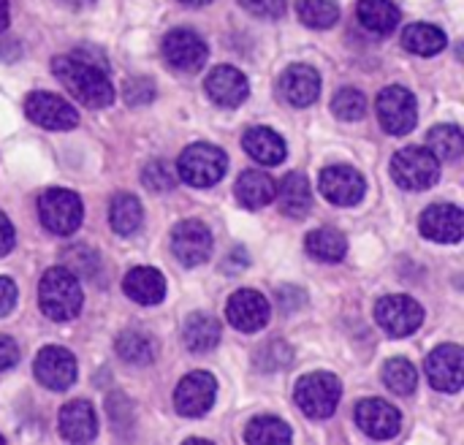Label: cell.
<instances>
[{"label": "cell", "instance_id": "cell-32", "mask_svg": "<svg viewBox=\"0 0 464 445\" xmlns=\"http://www.w3.org/2000/svg\"><path fill=\"white\" fill-rule=\"evenodd\" d=\"M291 440H294L291 427L275 416H256L245 430L247 445H291Z\"/></svg>", "mask_w": 464, "mask_h": 445}, {"label": "cell", "instance_id": "cell-14", "mask_svg": "<svg viewBox=\"0 0 464 445\" xmlns=\"http://www.w3.org/2000/svg\"><path fill=\"white\" fill-rule=\"evenodd\" d=\"M33 370H35L38 383L52 389V392H65L76 383V359L71 351H65L60 345L41 348Z\"/></svg>", "mask_w": 464, "mask_h": 445}, {"label": "cell", "instance_id": "cell-19", "mask_svg": "<svg viewBox=\"0 0 464 445\" xmlns=\"http://www.w3.org/2000/svg\"><path fill=\"white\" fill-rule=\"evenodd\" d=\"M280 98L296 109H307L318 101L321 95V76L313 65H304V63H296V65H288L280 76Z\"/></svg>", "mask_w": 464, "mask_h": 445}, {"label": "cell", "instance_id": "cell-12", "mask_svg": "<svg viewBox=\"0 0 464 445\" xmlns=\"http://www.w3.org/2000/svg\"><path fill=\"white\" fill-rule=\"evenodd\" d=\"M215 397H218V381L209 372L198 370L179 381L174 392V408L185 419H201L215 405Z\"/></svg>", "mask_w": 464, "mask_h": 445}, {"label": "cell", "instance_id": "cell-36", "mask_svg": "<svg viewBox=\"0 0 464 445\" xmlns=\"http://www.w3.org/2000/svg\"><path fill=\"white\" fill-rule=\"evenodd\" d=\"M253 362L258 372H280L294 362V351L285 340H269L256 351Z\"/></svg>", "mask_w": 464, "mask_h": 445}, {"label": "cell", "instance_id": "cell-3", "mask_svg": "<svg viewBox=\"0 0 464 445\" xmlns=\"http://www.w3.org/2000/svg\"><path fill=\"white\" fill-rule=\"evenodd\" d=\"M228 158L220 147L215 144H190L182 150L177 160V177L190 185V188H212L226 177Z\"/></svg>", "mask_w": 464, "mask_h": 445}, {"label": "cell", "instance_id": "cell-34", "mask_svg": "<svg viewBox=\"0 0 464 445\" xmlns=\"http://www.w3.org/2000/svg\"><path fill=\"white\" fill-rule=\"evenodd\" d=\"M296 14H299L302 24H307L313 30H329L340 19V5L334 0H299Z\"/></svg>", "mask_w": 464, "mask_h": 445}, {"label": "cell", "instance_id": "cell-20", "mask_svg": "<svg viewBox=\"0 0 464 445\" xmlns=\"http://www.w3.org/2000/svg\"><path fill=\"white\" fill-rule=\"evenodd\" d=\"M421 234L430 242H440V245H454L459 242L464 234V215L459 207L454 204H432L421 212L419 220Z\"/></svg>", "mask_w": 464, "mask_h": 445}, {"label": "cell", "instance_id": "cell-10", "mask_svg": "<svg viewBox=\"0 0 464 445\" xmlns=\"http://www.w3.org/2000/svg\"><path fill=\"white\" fill-rule=\"evenodd\" d=\"M24 114L30 122H35L44 131H71L79 125V111L73 109V103H68L65 98L54 95V92H30L24 101Z\"/></svg>", "mask_w": 464, "mask_h": 445}, {"label": "cell", "instance_id": "cell-2", "mask_svg": "<svg viewBox=\"0 0 464 445\" xmlns=\"http://www.w3.org/2000/svg\"><path fill=\"white\" fill-rule=\"evenodd\" d=\"M82 302L84 294L76 275H71L65 266H52L44 272L38 283V307L49 321H73L82 313Z\"/></svg>", "mask_w": 464, "mask_h": 445}, {"label": "cell", "instance_id": "cell-9", "mask_svg": "<svg viewBox=\"0 0 464 445\" xmlns=\"http://www.w3.org/2000/svg\"><path fill=\"white\" fill-rule=\"evenodd\" d=\"M160 52H163V60L174 71H182V73L201 71L204 63H207V57H209L207 41L196 30H188V27L169 30L166 38H163V44H160Z\"/></svg>", "mask_w": 464, "mask_h": 445}, {"label": "cell", "instance_id": "cell-7", "mask_svg": "<svg viewBox=\"0 0 464 445\" xmlns=\"http://www.w3.org/2000/svg\"><path fill=\"white\" fill-rule=\"evenodd\" d=\"M375 111H378V120H381L383 131L392 133V136L411 133L416 128V120H419L416 95L408 87H400V84H392V87L381 90Z\"/></svg>", "mask_w": 464, "mask_h": 445}, {"label": "cell", "instance_id": "cell-26", "mask_svg": "<svg viewBox=\"0 0 464 445\" xmlns=\"http://www.w3.org/2000/svg\"><path fill=\"white\" fill-rule=\"evenodd\" d=\"M220 321L204 313H193L188 315V321L182 324V343L190 353H209L218 348L220 343Z\"/></svg>", "mask_w": 464, "mask_h": 445}, {"label": "cell", "instance_id": "cell-33", "mask_svg": "<svg viewBox=\"0 0 464 445\" xmlns=\"http://www.w3.org/2000/svg\"><path fill=\"white\" fill-rule=\"evenodd\" d=\"M427 150L438 158V160H457L464 152V136L459 125H435L427 136Z\"/></svg>", "mask_w": 464, "mask_h": 445}, {"label": "cell", "instance_id": "cell-4", "mask_svg": "<svg viewBox=\"0 0 464 445\" xmlns=\"http://www.w3.org/2000/svg\"><path fill=\"white\" fill-rule=\"evenodd\" d=\"M38 218L41 226L54 237H71L84 218L82 198L65 188H49L38 196Z\"/></svg>", "mask_w": 464, "mask_h": 445}, {"label": "cell", "instance_id": "cell-39", "mask_svg": "<svg viewBox=\"0 0 464 445\" xmlns=\"http://www.w3.org/2000/svg\"><path fill=\"white\" fill-rule=\"evenodd\" d=\"M141 182L147 190L152 193H169L174 185H177V177L174 171L166 166V160H150L141 171Z\"/></svg>", "mask_w": 464, "mask_h": 445}, {"label": "cell", "instance_id": "cell-30", "mask_svg": "<svg viewBox=\"0 0 464 445\" xmlns=\"http://www.w3.org/2000/svg\"><path fill=\"white\" fill-rule=\"evenodd\" d=\"M304 247H307V253H310L315 261L337 264V261H343L345 253H348V239H345V234H340L337 228H315V231L307 234Z\"/></svg>", "mask_w": 464, "mask_h": 445}, {"label": "cell", "instance_id": "cell-17", "mask_svg": "<svg viewBox=\"0 0 464 445\" xmlns=\"http://www.w3.org/2000/svg\"><path fill=\"white\" fill-rule=\"evenodd\" d=\"M427 378L438 392L457 394L464 383V353L459 345H440L427 356Z\"/></svg>", "mask_w": 464, "mask_h": 445}, {"label": "cell", "instance_id": "cell-40", "mask_svg": "<svg viewBox=\"0 0 464 445\" xmlns=\"http://www.w3.org/2000/svg\"><path fill=\"white\" fill-rule=\"evenodd\" d=\"M239 5L261 19H280L288 11V0H239Z\"/></svg>", "mask_w": 464, "mask_h": 445}, {"label": "cell", "instance_id": "cell-28", "mask_svg": "<svg viewBox=\"0 0 464 445\" xmlns=\"http://www.w3.org/2000/svg\"><path fill=\"white\" fill-rule=\"evenodd\" d=\"M359 22L378 35H389L400 24V8L392 0H359L356 5Z\"/></svg>", "mask_w": 464, "mask_h": 445}, {"label": "cell", "instance_id": "cell-50", "mask_svg": "<svg viewBox=\"0 0 464 445\" xmlns=\"http://www.w3.org/2000/svg\"><path fill=\"white\" fill-rule=\"evenodd\" d=\"M0 445H5V440H3V435H0Z\"/></svg>", "mask_w": 464, "mask_h": 445}, {"label": "cell", "instance_id": "cell-23", "mask_svg": "<svg viewBox=\"0 0 464 445\" xmlns=\"http://www.w3.org/2000/svg\"><path fill=\"white\" fill-rule=\"evenodd\" d=\"M122 291L136 305L152 307V305H160L163 296H166V277L152 266H136V269H130L125 275Z\"/></svg>", "mask_w": 464, "mask_h": 445}, {"label": "cell", "instance_id": "cell-16", "mask_svg": "<svg viewBox=\"0 0 464 445\" xmlns=\"http://www.w3.org/2000/svg\"><path fill=\"white\" fill-rule=\"evenodd\" d=\"M356 424H359V430L367 435V438H372V440H392V438H397L400 435V430H402V416H400V411L392 405V402H386V400H375V397H370V400H362L359 405H356Z\"/></svg>", "mask_w": 464, "mask_h": 445}, {"label": "cell", "instance_id": "cell-49", "mask_svg": "<svg viewBox=\"0 0 464 445\" xmlns=\"http://www.w3.org/2000/svg\"><path fill=\"white\" fill-rule=\"evenodd\" d=\"M179 3H185V5H207L212 0H179Z\"/></svg>", "mask_w": 464, "mask_h": 445}, {"label": "cell", "instance_id": "cell-24", "mask_svg": "<svg viewBox=\"0 0 464 445\" xmlns=\"http://www.w3.org/2000/svg\"><path fill=\"white\" fill-rule=\"evenodd\" d=\"M242 147L253 160H258L264 166H280L285 160V155H288V147H285L283 136L277 131H272V128H264V125L250 128L245 133V139H242Z\"/></svg>", "mask_w": 464, "mask_h": 445}, {"label": "cell", "instance_id": "cell-46", "mask_svg": "<svg viewBox=\"0 0 464 445\" xmlns=\"http://www.w3.org/2000/svg\"><path fill=\"white\" fill-rule=\"evenodd\" d=\"M8 22H11V8H8V0H0V33L8 30Z\"/></svg>", "mask_w": 464, "mask_h": 445}, {"label": "cell", "instance_id": "cell-25", "mask_svg": "<svg viewBox=\"0 0 464 445\" xmlns=\"http://www.w3.org/2000/svg\"><path fill=\"white\" fill-rule=\"evenodd\" d=\"M275 190H277V182L266 171H258V169L242 171L237 185H234V196L245 209L269 207L275 201Z\"/></svg>", "mask_w": 464, "mask_h": 445}, {"label": "cell", "instance_id": "cell-21", "mask_svg": "<svg viewBox=\"0 0 464 445\" xmlns=\"http://www.w3.org/2000/svg\"><path fill=\"white\" fill-rule=\"evenodd\" d=\"M60 435L65 443L87 445L98 435V416L87 400H73L60 411Z\"/></svg>", "mask_w": 464, "mask_h": 445}, {"label": "cell", "instance_id": "cell-22", "mask_svg": "<svg viewBox=\"0 0 464 445\" xmlns=\"http://www.w3.org/2000/svg\"><path fill=\"white\" fill-rule=\"evenodd\" d=\"M275 198H277V207L283 215L288 218H304L310 209H313V188H310V179L302 174V171H291L280 179L277 190H275Z\"/></svg>", "mask_w": 464, "mask_h": 445}, {"label": "cell", "instance_id": "cell-42", "mask_svg": "<svg viewBox=\"0 0 464 445\" xmlns=\"http://www.w3.org/2000/svg\"><path fill=\"white\" fill-rule=\"evenodd\" d=\"M16 307V283L11 277H0V318H5Z\"/></svg>", "mask_w": 464, "mask_h": 445}, {"label": "cell", "instance_id": "cell-11", "mask_svg": "<svg viewBox=\"0 0 464 445\" xmlns=\"http://www.w3.org/2000/svg\"><path fill=\"white\" fill-rule=\"evenodd\" d=\"M318 190L334 207H356L367 193V182L353 166H329L318 177Z\"/></svg>", "mask_w": 464, "mask_h": 445}, {"label": "cell", "instance_id": "cell-35", "mask_svg": "<svg viewBox=\"0 0 464 445\" xmlns=\"http://www.w3.org/2000/svg\"><path fill=\"white\" fill-rule=\"evenodd\" d=\"M383 383L400 394V397H408L416 392L419 386V370L408 362V359H389L386 367H383Z\"/></svg>", "mask_w": 464, "mask_h": 445}, {"label": "cell", "instance_id": "cell-45", "mask_svg": "<svg viewBox=\"0 0 464 445\" xmlns=\"http://www.w3.org/2000/svg\"><path fill=\"white\" fill-rule=\"evenodd\" d=\"M14 245H16L14 226H11V220L0 212V258H3V256H8V253L14 250Z\"/></svg>", "mask_w": 464, "mask_h": 445}, {"label": "cell", "instance_id": "cell-47", "mask_svg": "<svg viewBox=\"0 0 464 445\" xmlns=\"http://www.w3.org/2000/svg\"><path fill=\"white\" fill-rule=\"evenodd\" d=\"M63 5H68V8H87V5H92L95 0H60Z\"/></svg>", "mask_w": 464, "mask_h": 445}, {"label": "cell", "instance_id": "cell-43", "mask_svg": "<svg viewBox=\"0 0 464 445\" xmlns=\"http://www.w3.org/2000/svg\"><path fill=\"white\" fill-rule=\"evenodd\" d=\"M16 362H19V345L11 337L0 334V372L16 367Z\"/></svg>", "mask_w": 464, "mask_h": 445}, {"label": "cell", "instance_id": "cell-1", "mask_svg": "<svg viewBox=\"0 0 464 445\" xmlns=\"http://www.w3.org/2000/svg\"><path fill=\"white\" fill-rule=\"evenodd\" d=\"M52 73L63 82V87L87 109H106L114 103V84L109 82L106 71L76 57L63 54L52 60Z\"/></svg>", "mask_w": 464, "mask_h": 445}, {"label": "cell", "instance_id": "cell-5", "mask_svg": "<svg viewBox=\"0 0 464 445\" xmlns=\"http://www.w3.org/2000/svg\"><path fill=\"white\" fill-rule=\"evenodd\" d=\"M343 397V383L332 372H313L299 378L294 389V400L302 408L304 416L310 419H329L334 416L337 405Z\"/></svg>", "mask_w": 464, "mask_h": 445}, {"label": "cell", "instance_id": "cell-48", "mask_svg": "<svg viewBox=\"0 0 464 445\" xmlns=\"http://www.w3.org/2000/svg\"><path fill=\"white\" fill-rule=\"evenodd\" d=\"M182 445H212L209 440H201V438H190V440H185Z\"/></svg>", "mask_w": 464, "mask_h": 445}, {"label": "cell", "instance_id": "cell-6", "mask_svg": "<svg viewBox=\"0 0 464 445\" xmlns=\"http://www.w3.org/2000/svg\"><path fill=\"white\" fill-rule=\"evenodd\" d=\"M392 177L402 190H427L440 179V160L427 147H405L392 158Z\"/></svg>", "mask_w": 464, "mask_h": 445}, {"label": "cell", "instance_id": "cell-27", "mask_svg": "<svg viewBox=\"0 0 464 445\" xmlns=\"http://www.w3.org/2000/svg\"><path fill=\"white\" fill-rule=\"evenodd\" d=\"M109 226L120 237H133L144 226L141 201L130 193H117L109 204Z\"/></svg>", "mask_w": 464, "mask_h": 445}, {"label": "cell", "instance_id": "cell-8", "mask_svg": "<svg viewBox=\"0 0 464 445\" xmlns=\"http://www.w3.org/2000/svg\"><path fill=\"white\" fill-rule=\"evenodd\" d=\"M375 321L378 326L392 337H411L424 324V307L405 294H389L381 296L375 305Z\"/></svg>", "mask_w": 464, "mask_h": 445}, {"label": "cell", "instance_id": "cell-41", "mask_svg": "<svg viewBox=\"0 0 464 445\" xmlns=\"http://www.w3.org/2000/svg\"><path fill=\"white\" fill-rule=\"evenodd\" d=\"M125 103H130V106H144V103H150L152 98H155V84L150 82V79H130L128 84H125Z\"/></svg>", "mask_w": 464, "mask_h": 445}, {"label": "cell", "instance_id": "cell-13", "mask_svg": "<svg viewBox=\"0 0 464 445\" xmlns=\"http://www.w3.org/2000/svg\"><path fill=\"white\" fill-rule=\"evenodd\" d=\"M171 253L182 266H201L212 256V234L201 220H182L171 231Z\"/></svg>", "mask_w": 464, "mask_h": 445}, {"label": "cell", "instance_id": "cell-31", "mask_svg": "<svg viewBox=\"0 0 464 445\" xmlns=\"http://www.w3.org/2000/svg\"><path fill=\"white\" fill-rule=\"evenodd\" d=\"M117 356L128 364H152L155 356H158V345L155 340L147 334V332H136V329H128L117 337Z\"/></svg>", "mask_w": 464, "mask_h": 445}, {"label": "cell", "instance_id": "cell-18", "mask_svg": "<svg viewBox=\"0 0 464 445\" xmlns=\"http://www.w3.org/2000/svg\"><path fill=\"white\" fill-rule=\"evenodd\" d=\"M204 87H207V95L223 106V109H237L247 101L250 95V84H247V76L234 68V65H218L207 73L204 79Z\"/></svg>", "mask_w": 464, "mask_h": 445}, {"label": "cell", "instance_id": "cell-38", "mask_svg": "<svg viewBox=\"0 0 464 445\" xmlns=\"http://www.w3.org/2000/svg\"><path fill=\"white\" fill-rule=\"evenodd\" d=\"M63 258L71 264L65 269L76 277H95V272H98V253L90 250L87 245H76V247L63 250Z\"/></svg>", "mask_w": 464, "mask_h": 445}, {"label": "cell", "instance_id": "cell-44", "mask_svg": "<svg viewBox=\"0 0 464 445\" xmlns=\"http://www.w3.org/2000/svg\"><path fill=\"white\" fill-rule=\"evenodd\" d=\"M304 299H307V296H304V291H299V288H280V291H277V302H280L283 313H291V310L302 307Z\"/></svg>", "mask_w": 464, "mask_h": 445}, {"label": "cell", "instance_id": "cell-29", "mask_svg": "<svg viewBox=\"0 0 464 445\" xmlns=\"http://www.w3.org/2000/svg\"><path fill=\"white\" fill-rule=\"evenodd\" d=\"M446 44H449L446 33L435 24H427V22H416V24H408L402 30V46L413 54H421V57L440 54L446 49Z\"/></svg>", "mask_w": 464, "mask_h": 445}, {"label": "cell", "instance_id": "cell-37", "mask_svg": "<svg viewBox=\"0 0 464 445\" xmlns=\"http://www.w3.org/2000/svg\"><path fill=\"white\" fill-rule=\"evenodd\" d=\"M332 111L337 120L343 122H356L367 114V98L362 90L356 87H343L334 98H332Z\"/></svg>", "mask_w": 464, "mask_h": 445}, {"label": "cell", "instance_id": "cell-15", "mask_svg": "<svg viewBox=\"0 0 464 445\" xmlns=\"http://www.w3.org/2000/svg\"><path fill=\"white\" fill-rule=\"evenodd\" d=\"M226 321L245 334L261 332L269 324V299L253 288L237 291L226 305Z\"/></svg>", "mask_w": 464, "mask_h": 445}]
</instances>
